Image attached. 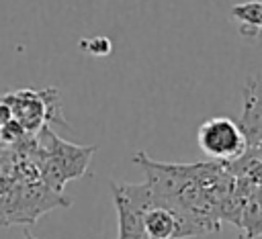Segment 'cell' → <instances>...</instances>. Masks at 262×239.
<instances>
[{
    "instance_id": "9c48e42d",
    "label": "cell",
    "mask_w": 262,
    "mask_h": 239,
    "mask_svg": "<svg viewBox=\"0 0 262 239\" xmlns=\"http://www.w3.org/2000/svg\"><path fill=\"white\" fill-rule=\"evenodd\" d=\"M80 49H84L88 55H108L111 53V41L106 37H90L80 43Z\"/></svg>"
},
{
    "instance_id": "8fae6325",
    "label": "cell",
    "mask_w": 262,
    "mask_h": 239,
    "mask_svg": "<svg viewBox=\"0 0 262 239\" xmlns=\"http://www.w3.org/2000/svg\"><path fill=\"white\" fill-rule=\"evenodd\" d=\"M23 239H37V237H33L31 233H25V235H23Z\"/></svg>"
},
{
    "instance_id": "ba28073f",
    "label": "cell",
    "mask_w": 262,
    "mask_h": 239,
    "mask_svg": "<svg viewBox=\"0 0 262 239\" xmlns=\"http://www.w3.org/2000/svg\"><path fill=\"white\" fill-rule=\"evenodd\" d=\"M231 18L237 22V31L244 39L262 41V0H250L231 6Z\"/></svg>"
},
{
    "instance_id": "52a82bcc",
    "label": "cell",
    "mask_w": 262,
    "mask_h": 239,
    "mask_svg": "<svg viewBox=\"0 0 262 239\" xmlns=\"http://www.w3.org/2000/svg\"><path fill=\"white\" fill-rule=\"evenodd\" d=\"M143 229L147 239H180V223L176 208L160 206L154 202V206L143 219Z\"/></svg>"
},
{
    "instance_id": "7a4b0ae2",
    "label": "cell",
    "mask_w": 262,
    "mask_h": 239,
    "mask_svg": "<svg viewBox=\"0 0 262 239\" xmlns=\"http://www.w3.org/2000/svg\"><path fill=\"white\" fill-rule=\"evenodd\" d=\"M72 198L49 188L41 180L20 182L0 194V225H29L57 206H70Z\"/></svg>"
},
{
    "instance_id": "30bf717a",
    "label": "cell",
    "mask_w": 262,
    "mask_h": 239,
    "mask_svg": "<svg viewBox=\"0 0 262 239\" xmlns=\"http://www.w3.org/2000/svg\"><path fill=\"white\" fill-rule=\"evenodd\" d=\"M254 151H256V153H258V157L262 159V143H260V145H258V149H254Z\"/></svg>"
},
{
    "instance_id": "3957f363",
    "label": "cell",
    "mask_w": 262,
    "mask_h": 239,
    "mask_svg": "<svg viewBox=\"0 0 262 239\" xmlns=\"http://www.w3.org/2000/svg\"><path fill=\"white\" fill-rule=\"evenodd\" d=\"M113 202L117 208V239H147L143 229V219L154 206V196L149 186L111 182Z\"/></svg>"
},
{
    "instance_id": "5b68a950",
    "label": "cell",
    "mask_w": 262,
    "mask_h": 239,
    "mask_svg": "<svg viewBox=\"0 0 262 239\" xmlns=\"http://www.w3.org/2000/svg\"><path fill=\"white\" fill-rule=\"evenodd\" d=\"M53 90H14L4 94L0 100L8 106L12 121L25 133H39L45 121H51V100L47 98Z\"/></svg>"
},
{
    "instance_id": "277c9868",
    "label": "cell",
    "mask_w": 262,
    "mask_h": 239,
    "mask_svg": "<svg viewBox=\"0 0 262 239\" xmlns=\"http://www.w3.org/2000/svg\"><path fill=\"white\" fill-rule=\"evenodd\" d=\"M196 143L203 153L213 157L219 163L237 161L248 153L246 137L237 121L229 116H211L196 131Z\"/></svg>"
},
{
    "instance_id": "8992f818",
    "label": "cell",
    "mask_w": 262,
    "mask_h": 239,
    "mask_svg": "<svg viewBox=\"0 0 262 239\" xmlns=\"http://www.w3.org/2000/svg\"><path fill=\"white\" fill-rule=\"evenodd\" d=\"M242 100H244V108L237 125L246 137L248 151H254L262 143V76L260 74H250L246 78L242 88Z\"/></svg>"
},
{
    "instance_id": "6da1fadb",
    "label": "cell",
    "mask_w": 262,
    "mask_h": 239,
    "mask_svg": "<svg viewBox=\"0 0 262 239\" xmlns=\"http://www.w3.org/2000/svg\"><path fill=\"white\" fill-rule=\"evenodd\" d=\"M37 168L39 180L49 188L61 192L63 184L80 178L96 147H82L59 139L49 127H43L37 135Z\"/></svg>"
}]
</instances>
